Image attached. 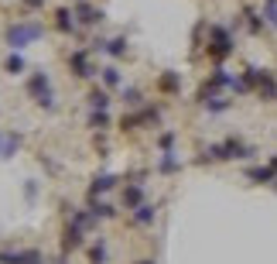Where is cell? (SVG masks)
I'll list each match as a JSON object with an SVG mask.
<instances>
[{
  "mask_svg": "<svg viewBox=\"0 0 277 264\" xmlns=\"http://www.w3.org/2000/svg\"><path fill=\"white\" fill-rule=\"evenodd\" d=\"M113 185V175H99L96 182H92V192H103V189H110Z\"/></svg>",
  "mask_w": 277,
  "mask_h": 264,
  "instance_id": "8",
  "label": "cell"
},
{
  "mask_svg": "<svg viewBox=\"0 0 277 264\" xmlns=\"http://www.w3.org/2000/svg\"><path fill=\"white\" fill-rule=\"evenodd\" d=\"M11 45L14 48H24V41H31V38H38V28L31 24V28H11Z\"/></svg>",
  "mask_w": 277,
  "mask_h": 264,
  "instance_id": "3",
  "label": "cell"
},
{
  "mask_svg": "<svg viewBox=\"0 0 277 264\" xmlns=\"http://www.w3.org/2000/svg\"><path fill=\"white\" fill-rule=\"evenodd\" d=\"M137 264H154V261H137Z\"/></svg>",
  "mask_w": 277,
  "mask_h": 264,
  "instance_id": "17",
  "label": "cell"
},
{
  "mask_svg": "<svg viewBox=\"0 0 277 264\" xmlns=\"http://www.w3.org/2000/svg\"><path fill=\"white\" fill-rule=\"evenodd\" d=\"M103 257H106V251H103V247H92V264H99Z\"/></svg>",
  "mask_w": 277,
  "mask_h": 264,
  "instance_id": "15",
  "label": "cell"
},
{
  "mask_svg": "<svg viewBox=\"0 0 277 264\" xmlns=\"http://www.w3.org/2000/svg\"><path fill=\"white\" fill-rule=\"evenodd\" d=\"M55 17H58V28H62V31H75V21H72L75 14H72V11H65V7H62Z\"/></svg>",
  "mask_w": 277,
  "mask_h": 264,
  "instance_id": "4",
  "label": "cell"
},
{
  "mask_svg": "<svg viewBox=\"0 0 277 264\" xmlns=\"http://www.w3.org/2000/svg\"><path fill=\"white\" fill-rule=\"evenodd\" d=\"M89 103H92V110H106V106H110V96H106L103 90H92L89 93Z\"/></svg>",
  "mask_w": 277,
  "mask_h": 264,
  "instance_id": "5",
  "label": "cell"
},
{
  "mask_svg": "<svg viewBox=\"0 0 277 264\" xmlns=\"http://www.w3.org/2000/svg\"><path fill=\"white\" fill-rule=\"evenodd\" d=\"M79 17H82V24H96L99 17H103V14H99V11H92V7H86V4H82V7H79Z\"/></svg>",
  "mask_w": 277,
  "mask_h": 264,
  "instance_id": "6",
  "label": "cell"
},
{
  "mask_svg": "<svg viewBox=\"0 0 277 264\" xmlns=\"http://www.w3.org/2000/svg\"><path fill=\"white\" fill-rule=\"evenodd\" d=\"M110 52H113V55L127 52V41H123V38H113V41H110Z\"/></svg>",
  "mask_w": 277,
  "mask_h": 264,
  "instance_id": "12",
  "label": "cell"
},
{
  "mask_svg": "<svg viewBox=\"0 0 277 264\" xmlns=\"http://www.w3.org/2000/svg\"><path fill=\"white\" fill-rule=\"evenodd\" d=\"M72 65L79 69V76H92V69L86 65V55H82V52H75V55H72Z\"/></svg>",
  "mask_w": 277,
  "mask_h": 264,
  "instance_id": "7",
  "label": "cell"
},
{
  "mask_svg": "<svg viewBox=\"0 0 277 264\" xmlns=\"http://www.w3.org/2000/svg\"><path fill=\"white\" fill-rule=\"evenodd\" d=\"M31 93L38 96V103H41V106H52V90H48V76H45V72H38L35 79H31Z\"/></svg>",
  "mask_w": 277,
  "mask_h": 264,
  "instance_id": "2",
  "label": "cell"
},
{
  "mask_svg": "<svg viewBox=\"0 0 277 264\" xmlns=\"http://www.w3.org/2000/svg\"><path fill=\"white\" fill-rule=\"evenodd\" d=\"M103 79H106V86H116L120 76H116V69H103Z\"/></svg>",
  "mask_w": 277,
  "mask_h": 264,
  "instance_id": "14",
  "label": "cell"
},
{
  "mask_svg": "<svg viewBox=\"0 0 277 264\" xmlns=\"http://www.w3.org/2000/svg\"><path fill=\"white\" fill-rule=\"evenodd\" d=\"M11 151H17V138H7V141H4V151H0V155H4V158H11Z\"/></svg>",
  "mask_w": 277,
  "mask_h": 264,
  "instance_id": "13",
  "label": "cell"
},
{
  "mask_svg": "<svg viewBox=\"0 0 277 264\" xmlns=\"http://www.w3.org/2000/svg\"><path fill=\"white\" fill-rule=\"evenodd\" d=\"M154 219V206H140L137 209V223H150Z\"/></svg>",
  "mask_w": 277,
  "mask_h": 264,
  "instance_id": "9",
  "label": "cell"
},
{
  "mask_svg": "<svg viewBox=\"0 0 277 264\" xmlns=\"http://www.w3.org/2000/svg\"><path fill=\"white\" fill-rule=\"evenodd\" d=\"M216 58H222V55H230L233 52V41H230V35L222 31V28H212V48H209Z\"/></svg>",
  "mask_w": 277,
  "mask_h": 264,
  "instance_id": "1",
  "label": "cell"
},
{
  "mask_svg": "<svg viewBox=\"0 0 277 264\" xmlns=\"http://www.w3.org/2000/svg\"><path fill=\"white\" fill-rule=\"evenodd\" d=\"M45 0H24V7H41Z\"/></svg>",
  "mask_w": 277,
  "mask_h": 264,
  "instance_id": "16",
  "label": "cell"
},
{
  "mask_svg": "<svg viewBox=\"0 0 277 264\" xmlns=\"http://www.w3.org/2000/svg\"><path fill=\"white\" fill-rule=\"evenodd\" d=\"M250 179H264V182H270V179H274V172H270V168H254V172H250Z\"/></svg>",
  "mask_w": 277,
  "mask_h": 264,
  "instance_id": "11",
  "label": "cell"
},
{
  "mask_svg": "<svg viewBox=\"0 0 277 264\" xmlns=\"http://www.w3.org/2000/svg\"><path fill=\"white\" fill-rule=\"evenodd\" d=\"M21 69H24L21 55H11V58H7V72H21Z\"/></svg>",
  "mask_w": 277,
  "mask_h": 264,
  "instance_id": "10",
  "label": "cell"
}]
</instances>
